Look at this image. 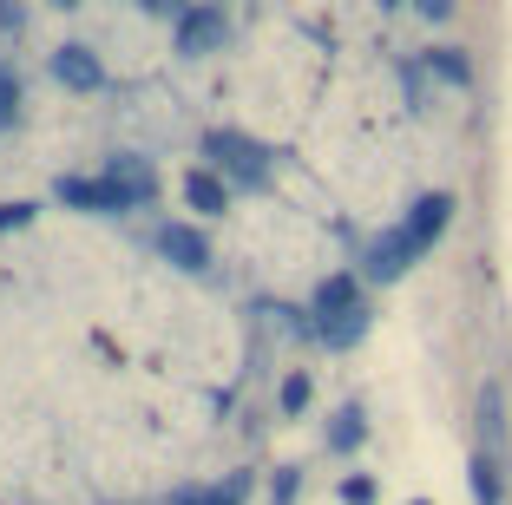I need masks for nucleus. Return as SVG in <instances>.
<instances>
[{
	"instance_id": "obj_1",
	"label": "nucleus",
	"mask_w": 512,
	"mask_h": 505,
	"mask_svg": "<svg viewBox=\"0 0 512 505\" xmlns=\"http://www.w3.org/2000/svg\"><path fill=\"white\" fill-rule=\"evenodd\" d=\"M204 164L224 171L237 191H263V184H270V145H256L250 132H230V125L204 132Z\"/></svg>"
},
{
	"instance_id": "obj_2",
	"label": "nucleus",
	"mask_w": 512,
	"mask_h": 505,
	"mask_svg": "<svg viewBox=\"0 0 512 505\" xmlns=\"http://www.w3.org/2000/svg\"><path fill=\"white\" fill-rule=\"evenodd\" d=\"M53 204H66V210H79V217H125L132 210V197L119 191V184L99 171V178H79V171H60L53 178Z\"/></svg>"
},
{
	"instance_id": "obj_3",
	"label": "nucleus",
	"mask_w": 512,
	"mask_h": 505,
	"mask_svg": "<svg viewBox=\"0 0 512 505\" xmlns=\"http://www.w3.org/2000/svg\"><path fill=\"white\" fill-rule=\"evenodd\" d=\"M421 256L427 250L414 243V230H407V223H394V230H381V237L362 250V276H368V283H401Z\"/></svg>"
},
{
	"instance_id": "obj_4",
	"label": "nucleus",
	"mask_w": 512,
	"mask_h": 505,
	"mask_svg": "<svg viewBox=\"0 0 512 505\" xmlns=\"http://www.w3.org/2000/svg\"><path fill=\"white\" fill-rule=\"evenodd\" d=\"M151 250L165 256L171 269H184V276H204V269H211V237H204L197 223H158V230H151Z\"/></svg>"
},
{
	"instance_id": "obj_5",
	"label": "nucleus",
	"mask_w": 512,
	"mask_h": 505,
	"mask_svg": "<svg viewBox=\"0 0 512 505\" xmlns=\"http://www.w3.org/2000/svg\"><path fill=\"white\" fill-rule=\"evenodd\" d=\"M224 40H230L224 7H191V14L178 20V53L184 60H211V53H224Z\"/></svg>"
},
{
	"instance_id": "obj_6",
	"label": "nucleus",
	"mask_w": 512,
	"mask_h": 505,
	"mask_svg": "<svg viewBox=\"0 0 512 505\" xmlns=\"http://www.w3.org/2000/svg\"><path fill=\"white\" fill-rule=\"evenodd\" d=\"M106 178L132 197V210H151V204H158V171H151V158H138V151H119V158L106 164Z\"/></svg>"
},
{
	"instance_id": "obj_7",
	"label": "nucleus",
	"mask_w": 512,
	"mask_h": 505,
	"mask_svg": "<svg viewBox=\"0 0 512 505\" xmlns=\"http://www.w3.org/2000/svg\"><path fill=\"white\" fill-rule=\"evenodd\" d=\"M401 223L414 230V243H421V250H434V243L447 237V223H453V197H447V191H427V197H414Z\"/></svg>"
},
{
	"instance_id": "obj_8",
	"label": "nucleus",
	"mask_w": 512,
	"mask_h": 505,
	"mask_svg": "<svg viewBox=\"0 0 512 505\" xmlns=\"http://www.w3.org/2000/svg\"><path fill=\"white\" fill-rule=\"evenodd\" d=\"M230 191H237V184H230L224 171H211V164L184 171V204H191L197 217H224V210H230Z\"/></svg>"
},
{
	"instance_id": "obj_9",
	"label": "nucleus",
	"mask_w": 512,
	"mask_h": 505,
	"mask_svg": "<svg viewBox=\"0 0 512 505\" xmlns=\"http://www.w3.org/2000/svg\"><path fill=\"white\" fill-rule=\"evenodd\" d=\"M53 79H60L66 92H99L106 86V66H99L92 46H60V53H53Z\"/></svg>"
},
{
	"instance_id": "obj_10",
	"label": "nucleus",
	"mask_w": 512,
	"mask_h": 505,
	"mask_svg": "<svg viewBox=\"0 0 512 505\" xmlns=\"http://www.w3.org/2000/svg\"><path fill=\"white\" fill-rule=\"evenodd\" d=\"M362 283L368 276H355V269H335V276H322L316 296H309V315H342V309H362Z\"/></svg>"
},
{
	"instance_id": "obj_11",
	"label": "nucleus",
	"mask_w": 512,
	"mask_h": 505,
	"mask_svg": "<svg viewBox=\"0 0 512 505\" xmlns=\"http://www.w3.org/2000/svg\"><path fill=\"white\" fill-rule=\"evenodd\" d=\"M250 486H256V473H224L217 486H178L165 505H243Z\"/></svg>"
},
{
	"instance_id": "obj_12",
	"label": "nucleus",
	"mask_w": 512,
	"mask_h": 505,
	"mask_svg": "<svg viewBox=\"0 0 512 505\" xmlns=\"http://www.w3.org/2000/svg\"><path fill=\"white\" fill-rule=\"evenodd\" d=\"M316 322V342L329 348V355H342V348H355L368 335V302L362 309H342V315H309Z\"/></svg>"
},
{
	"instance_id": "obj_13",
	"label": "nucleus",
	"mask_w": 512,
	"mask_h": 505,
	"mask_svg": "<svg viewBox=\"0 0 512 505\" xmlns=\"http://www.w3.org/2000/svg\"><path fill=\"white\" fill-rule=\"evenodd\" d=\"M467 479H473V499H480V505H506V453H486V446H473Z\"/></svg>"
},
{
	"instance_id": "obj_14",
	"label": "nucleus",
	"mask_w": 512,
	"mask_h": 505,
	"mask_svg": "<svg viewBox=\"0 0 512 505\" xmlns=\"http://www.w3.org/2000/svg\"><path fill=\"white\" fill-rule=\"evenodd\" d=\"M362 440H368V414H362V401L335 407L329 427H322V446H329V453H362Z\"/></svg>"
},
{
	"instance_id": "obj_15",
	"label": "nucleus",
	"mask_w": 512,
	"mask_h": 505,
	"mask_svg": "<svg viewBox=\"0 0 512 505\" xmlns=\"http://www.w3.org/2000/svg\"><path fill=\"white\" fill-rule=\"evenodd\" d=\"M480 446L486 453H506V394H499V381L480 387Z\"/></svg>"
},
{
	"instance_id": "obj_16",
	"label": "nucleus",
	"mask_w": 512,
	"mask_h": 505,
	"mask_svg": "<svg viewBox=\"0 0 512 505\" xmlns=\"http://www.w3.org/2000/svg\"><path fill=\"white\" fill-rule=\"evenodd\" d=\"M421 66H427L434 79H447V86H460V92L473 86V60L460 53V46H427V53H421Z\"/></svg>"
},
{
	"instance_id": "obj_17",
	"label": "nucleus",
	"mask_w": 512,
	"mask_h": 505,
	"mask_svg": "<svg viewBox=\"0 0 512 505\" xmlns=\"http://www.w3.org/2000/svg\"><path fill=\"white\" fill-rule=\"evenodd\" d=\"M302 499V466H276L270 479V505H296Z\"/></svg>"
},
{
	"instance_id": "obj_18",
	"label": "nucleus",
	"mask_w": 512,
	"mask_h": 505,
	"mask_svg": "<svg viewBox=\"0 0 512 505\" xmlns=\"http://www.w3.org/2000/svg\"><path fill=\"white\" fill-rule=\"evenodd\" d=\"M309 394H316V387H309V374H283V394H276V407H283V414H302V407H309Z\"/></svg>"
},
{
	"instance_id": "obj_19",
	"label": "nucleus",
	"mask_w": 512,
	"mask_h": 505,
	"mask_svg": "<svg viewBox=\"0 0 512 505\" xmlns=\"http://www.w3.org/2000/svg\"><path fill=\"white\" fill-rule=\"evenodd\" d=\"M20 119V73L14 66H0V125Z\"/></svg>"
},
{
	"instance_id": "obj_20",
	"label": "nucleus",
	"mask_w": 512,
	"mask_h": 505,
	"mask_svg": "<svg viewBox=\"0 0 512 505\" xmlns=\"http://www.w3.org/2000/svg\"><path fill=\"white\" fill-rule=\"evenodd\" d=\"M342 505H375V479H368V473L342 479Z\"/></svg>"
},
{
	"instance_id": "obj_21",
	"label": "nucleus",
	"mask_w": 512,
	"mask_h": 505,
	"mask_svg": "<svg viewBox=\"0 0 512 505\" xmlns=\"http://www.w3.org/2000/svg\"><path fill=\"white\" fill-rule=\"evenodd\" d=\"M138 7H145L151 20H184V14L197 7V0H138Z\"/></svg>"
},
{
	"instance_id": "obj_22",
	"label": "nucleus",
	"mask_w": 512,
	"mask_h": 505,
	"mask_svg": "<svg viewBox=\"0 0 512 505\" xmlns=\"http://www.w3.org/2000/svg\"><path fill=\"white\" fill-rule=\"evenodd\" d=\"M0 33H27V7H20V0H0Z\"/></svg>"
},
{
	"instance_id": "obj_23",
	"label": "nucleus",
	"mask_w": 512,
	"mask_h": 505,
	"mask_svg": "<svg viewBox=\"0 0 512 505\" xmlns=\"http://www.w3.org/2000/svg\"><path fill=\"white\" fill-rule=\"evenodd\" d=\"M40 204H0V230H27Z\"/></svg>"
},
{
	"instance_id": "obj_24",
	"label": "nucleus",
	"mask_w": 512,
	"mask_h": 505,
	"mask_svg": "<svg viewBox=\"0 0 512 505\" xmlns=\"http://www.w3.org/2000/svg\"><path fill=\"white\" fill-rule=\"evenodd\" d=\"M421 20H453V0H407Z\"/></svg>"
},
{
	"instance_id": "obj_25",
	"label": "nucleus",
	"mask_w": 512,
	"mask_h": 505,
	"mask_svg": "<svg viewBox=\"0 0 512 505\" xmlns=\"http://www.w3.org/2000/svg\"><path fill=\"white\" fill-rule=\"evenodd\" d=\"M375 7H407V0H375Z\"/></svg>"
},
{
	"instance_id": "obj_26",
	"label": "nucleus",
	"mask_w": 512,
	"mask_h": 505,
	"mask_svg": "<svg viewBox=\"0 0 512 505\" xmlns=\"http://www.w3.org/2000/svg\"><path fill=\"white\" fill-rule=\"evenodd\" d=\"M53 7H79V0H53Z\"/></svg>"
},
{
	"instance_id": "obj_27",
	"label": "nucleus",
	"mask_w": 512,
	"mask_h": 505,
	"mask_svg": "<svg viewBox=\"0 0 512 505\" xmlns=\"http://www.w3.org/2000/svg\"><path fill=\"white\" fill-rule=\"evenodd\" d=\"M414 505H427V499H414Z\"/></svg>"
}]
</instances>
